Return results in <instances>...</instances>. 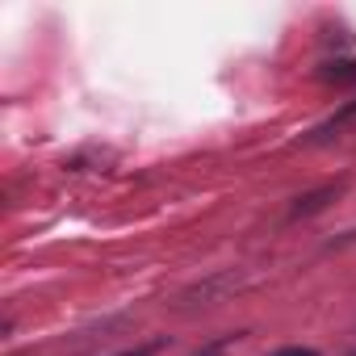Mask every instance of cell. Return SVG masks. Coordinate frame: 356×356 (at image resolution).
Listing matches in <instances>:
<instances>
[{
	"label": "cell",
	"instance_id": "7a4b0ae2",
	"mask_svg": "<svg viewBox=\"0 0 356 356\" xmlns=\"http://www.w3.org/2000/svg\"><path fill=\"white\" fill-rule=\"evenodd\" d=\"M155 348H134V352H122V356H151Z\"/></svg>",
	"mask_w": 356,
	"mask_h": 356
},
{
	"label": "cell",
	"instance_id": "6da1fadb",
	"mask_svg": "<svg viewBox=\"0 0 356 356\" xmlns=\"http://www.w3.org/2000/svg\"><path fill=\"white\" fill-rule=\"evenodd\" d=\"M273 356H318L314 348H281V352H273Z\"/></svg>",
	"mask_w": 356,
	"mask_h": 356
}]
</instances>
